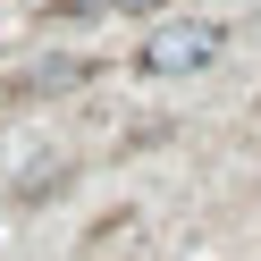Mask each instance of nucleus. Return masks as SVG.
Wrapping results in <instances>:
<instances>
[{
	"instance_id": "7ed1b4c3",
	"label": "nucleus",
	"mask_w": 261,
	"mask_h": 261,
	"mask_svg": "<svg viewBox=\"0 0 261 261\" xmlns=\"http://www.w3.org/2000/svg\"><path fill=\"white\" fill-rule=\"evenodd\" d=\"M110 9H126V17H143V9H160V0H110Z\"/></svg>"
},
{
	"instance_id": "f03ea898",
	"label": "nucleus",
	"mask_w": 261,
	"mask_h": 261,
	"mask_svg": "<svg viewBox=\"0 0 261 261\" xmlns=\"http://www.w3.org/2000/svg\"><path fill=\"white\" fill-rule=\"evenodd\" d=\"M85 59H34V68L17 76V101H42V93H68V85H85Z\"/></svg>"
},
{
	"instance_id": "f257e3e1",
	"label": "nucleus",
	"mask_w": 261,
	"mask_h": 261,
	"mask_svg": "<svg viewBox=\"0 0 261 261\" xmlns=\"http://www.w3.org/2000/svg\"><path fill=\"white\" fill-rule=\"evenodd\" d=\"M219 25L211 17H194V25H160L152 42H143V68L152 76H194V68H211V59H219Z\"/></svg>"
}]
</instances>
